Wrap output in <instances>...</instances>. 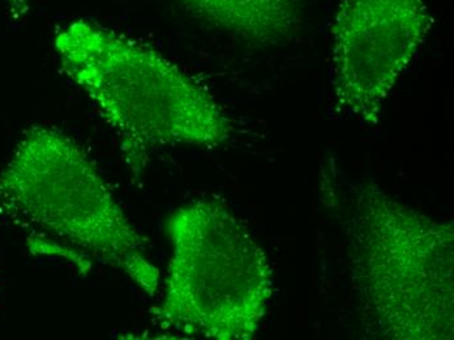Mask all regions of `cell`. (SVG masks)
Masks as SVG:
<instances>
[{
    "instance_id": "obj_6",
    "label": "cell",
    "mask_w": 454,
    "mask_h": 340,
    "mask_svg": "<svg viewBox=\"0 0 454 340\" xmlns=\"http://www.w3.org/2000/svg\"><path fill=\"white\" fill-rule=\"evenodd\" d=\"M207 24L260 46L293 40L303 24V0H178Z\"/></svg>"
},
{
    "instance_id": "obj_2",
    "label": "cell",
    "mask_w": 454,
    "mask_h": 340,
    "mask_svg": "<svg viewBox=\"0 0 454 340\" xmlns=\"http://www.w3.org/2000/svg\"><path fill=\"white\" fill-rule=\"evenodd\" d=\"M0 210L30 232V250L82 267L97 261L156 295L160 270L84 149L59 130L35 126L0 170Z\"/></svg>"
},
{
    "instance_id": "obj_7",
    "label": "cell",
    "mask_w": 454,
    "mask_h": 340,
    "mask_svg": "<svg viewBox=\"0 0 454 340\" xmlns=\"http://www.w3.org/2000/svg\"><path fill=\"white\" fill-rule=\"evenodd\" d=\"M33 0H5L7 3L8 10H10L11 16L15 20H21L29 12L30 4Z\"/></svg>"
},
{
    "instance_id": "obj_5",
    "label": "cell",
    "mask_w": 454,
    "mask_h": 340,
    "mask_svg": "<svg viewBox=\"0 0 454 340\" xmlns=\"http://www.w3.org/2000/svg\"><path fill=\"white\" fill-rule=\"evenodd\" d=\"M425 0H342L334 15V107L376 126L384 105L434 27Z\"/></svg>"
},
{
    "instance_id": "obj_3",
    "label": "cell",
    "mask_w": 454,
    "mask_h": 340,
    "mask_svg": "<svg viewBox=\"0 0 454 340\" xmlns=\"http://www.w3.org/2000/svg\"><path fill=\"white\" fill-rule=\"evenodd\" d=\"M364 326L387 340L454 339V223L401 203L375 182L354 190L345 221Z\"/></svg>"
},
{
    "instance_id": "obj_4",
    "label": "cell",
    "mask_w": 454,
    "mask_h": 340,
    "mask_svg": "<svg viewBox=\"0 0 454 340\" xmlns=\"http://www.w3.org/2000/svg\"><path fill=\"white\" fill-rule=\"evenodd\" d=\"M173 256L154 309L165 330L215 340L254 338L274 293L264 249L223 202L179 207L168 223Z\"/></svg>"
},
{
    "instance_id": "obj_1",
    "label": "cell",
    "mask_w": 454,
    "mask_h": 340,
    "mask_svg": "<svg viewBox=\"0 0 454 340\" xmlns=\"http://www.w3.org/2000/svg\"><path fill=\"white\" fill-rule=\"evenodd\" d=\"M62 70L121 140L138 173L149 154L165 146L217 148L231 122L215 99L160 51L88 20L55 32Z\"/></svg>"
}]
</instances>
